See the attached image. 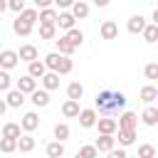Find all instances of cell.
<instances>
[{
  "label": "cell",
  "instance_id": "obj_1",
  "mask_svg": "<svg viewBox=\"0 0 158 158\" xmlns=\"http://www.w3.org/2000/svg\"><path fill=\"white\" fill-rule=\"evenodd\" d=\"M126 106V96L121 91H111V89H104L96 94V111L104 114V116H111L116 111H121Z\"/></svg>",
  "mask_w": 158,
  "mask_h": 158
},
{
  "label": "cell",
  "instance_id": "obj_2",
  "mask_svg": "<svg viewBox=\"0 0 158 158\" xmlns=\"http://www.w3.org/2000/svg\"><path fill=\"white\" fill-rule=\"evenodd\" d=\"M17 62H22L20 59V52H15V49H2L0 52V67L2 69H12V67H17Z\"/></svg>",
  "mask_w": 158,
  "mask_h": 158
},
{
  "label": "cell",
  "instance_id": "obj_3",
  "mask_svg": "<svg viewBox=\"0 0 158 158\" xmlns=\"http://www.w3.org/2000/svg\"><path fill=\"white\" fill-rule=\"evenodd\" d=\"M77 118H79V126L81 128H94L96 121H99V114H96V109H81V114Z\"/></svg>",
  "mask_w": 158,
  "mask_h": 158
},
{
  "label": "cell",
  "instance_id": "obj_4",
  "mask_svg": "<svg viewBox=\"0 0 158 158\" xmlns=\"http://www.w3.org/2000/svg\"><path fill=\"white\" fill-rule=\"evenodd\" d=\"M94 146L99 148V153H109V151L116 148V138H114V133H99V138H96Z\"/></svg>",
  "mask_w": 158,
  "mask_h": 158
},
{
  "label": "cell",
  "instance_id": "obj_5",
  "mask_svg": "<svg viewBox=\"0 0 158 158\" xmlns=\"http://www.w3.org/2000/svg\"><path fill=\"white\" fill-rule=\"evenodd\" d=\"M126 27H128V32H131V35H143V30L148 27V22H146V17H143V15H131Z\"/></svg>",
  "mask_w": 158,
  "mask_h": 158
},
{
  "label": "cell",
  "instance_id": "obj_6",
  "mask_svg": "<svg viewBox=\"0 0 158 158\" xmlns=\"http://www.w3.org/2000/svg\"><path fill=\"white\" fill-rule=\"evenodd\" d=\"M96 128H99V133H116L118 131V121L111 118V116H99Z\"/></svg>",
  "mask_w": 158,
  "mask_h": 158
},
{
  "label": "cell",
  "instance_id": "obj_7",
  "mask_svg": "<svg viewBox=\"0 0 158 158\" xmlns=\"http://www.w3.org/2000/svg\"><path fill=\"white\" fill-rule=\"evenodd\" d=\"M99 32H101V40H116L118 37V25L114 20H104L101 27H99Z\"/></svg>",
  "mask_w": 158,
  "mask_h": 158
},
{
  "label": "cell",
  "instance_id": "obj_8",
  "mask_svg": "<svg viewBox=\"0 0 158 158\" xmlns=\"http://www.w3.org/2000/svg\"><path fill=\"white\" fill-rule=\"evenodd\" d=\"M20 123H22V131H25V133H32L35 128H40V116H37L35 111H27Z\"/></svg>",
  "mask_w": 158,
  "mask_h": 158
},
{
  "label": "cell",
  "instance_id": "obj_9",
  "mask_svg": "<svg viewBox=\"0 0 158 158\" xmlns=\"http://www.w3.org/2000/svg\"><path fill=\"white\" fill-rule=\"evenodd\" d=\"M136 123H138V116L133 111H123L118 116V128H126V131H136Z\"/></svg>",
  "mask_w": 158,
  "mask_h": 158
},
{
  "label": "cell",
  "instance_id": "obj_10",
  "mask_svg": "<svg viewBox=\"0 0 158 158\" xmlns=\"http://www.w3.org/2000/svg\"><path fill=\"white\" fill-rule=\"evenodd\" d=\"M141 121L146 126H158V109L153 104H146V109L141 111Z\"/></svg>",
  "mask_w": 158,
  "mask_h": 158
},
{
  "label": "cell",
  "instance_id": "obj_11",
  "mask_svg": "<svg viewBox=\"0 0 158 158\" xmlns=\"http://www.w3.org/2000/svg\"><path fill=\"white\" fill-rule=\"evenodd\" d=\"M74 22H77V15L72 10H62L59 12V20H57V27L62 30H74Z\"/></svg>",
  "mask_w": 158,
  "mask_h": 158
},
{
  "label": "cell",
  "instance_id": "obj_12",
  "mask_svg": "<svg viewBox=\"0 0 158 158\" xmlns=\"http://www.w3.org/2000/svg\"><path fill=\"white\" fill-rule=\"evenodd\" d=\"M17 89L25 91V94H32V91H37V79L32 74H25V77L17 79Z\"/></svg>",
  "mask_w": 158,
  "mask_h": 158
},
{
  "label": "cell",
  "instance_id": "obj_13",
  "mask_svg": "<svg viewBox=\"0 0 158 158\" xmlns=\"http://www.w3.org/2000/svg\"><path fill=\"white\" fill-rule=\"evenodd\" d=\"M5 101L10 104V109H17V106L25 104V91H20V89H10V91H5Z\"/></svg>",
  "mask_w": 158,
  "mask_h": 158
},
{
  "label": "cell",
  "instance_id": "obj_14",
  "mask_svg": "<svg viewBox=\"0 0 158 158\" xmlns=\"http://www.w3.org/2000/svg\"><path fill=\"white\" fill-rule=\"evenodd\" d=\"M47 72H49V69H47L44 59H42V62H40V59H35V62H30V64H27V74H32L35 79H42Z\"/></svg>",
  "mask_w": 158,
  "mask_h": 158
},
{
  "label": "cell",
  "instance_id": "obj_15",
  "mask_svg": "<svg viewBox=\"0 0 158 158\" xmlns=\"http://www.w3.org/2000/svg\"><path fill=\"white\" fill-rule=\"evenodd\" d=\"M138 96H141V101H143V104H153V101L158 99V86H153V84H146V86H141Z\"/></svg>",
  "mask_w": 158,
  "mask_h": 158
},
{
  "label": "cell",
  "instance_id": "obj_16",
  "mask_svg": "<svg viewBox=\"0 0 158 158\" xmlns=\"http://www.w3.org/2000/svg\"><path fill=\"white\" fill-rule=\"evenodd\" d=\"M62 114H64L67 118H77V116L81 114V109H79V101H77V99H67V101L62 104Z\"/></svg>",
  "mask_w": 158,
  "mask_h": 158
},
{
  "label": "cell",
  "instance_id": "obj_17",
  "mask_svg": "<svg viewBox=\"0 0 158 158\" xmlns=\"http://www.w3.org/2000/svg\"><path fill=\"white\" fill-rule=\"evenodd\" d=\"M57 20H59V12H57L54 7L40 10V25H57Z\"/></svg>",
  "mask_w": 158,
  "mask_h": 158
},
{
  "label": "cell",
  "instance_id": "obj_18",
  "mask_svg": "<svg viewBox=\"0 0 158 158\" xmlns=\"http://www.w3.org/2000/svg\"><path fill=\"white\" fill-rule=\"evenodd\" d=\"M20 59H22V62H27V64H30V62H35V59H40L37 47H35V44H22V47H20Z\"/></svg>",
  "mask_w": 158,
  "mask_h": 158
},
{
  "label": "cell",
  "instance_id": "obj_19",
  "mask_svg": "<svg viewBox=\"0 0 158 158\" xmlns=\"http://www.w3.org/2000/svg\"><path fill=\"white\" fill-rule=\"evenodd\" d=\"M30 99H32V104H35V106L44 109V106L49 104V91L42 86V89H37V91H32V94H30Z\"/></svg>",
  "mask_w": 158,
  "mask_h": 158
},
{
  "label": "cell",
  "instance_id": "obj_20",
  "mask_svg": "<svg viewBox=\"0 0 158 158\" xmlns=\"http://www.w3.org/2000/svg\"><path fill=\"white\" fill-rule=\"evenodd\" d=\"M42 86H44L47 91L59 89V72H47V74L42 77Z\"/></svg>",
  "mask_w": 158,
  "mask_h": 158
},
{
  "label": "cell",
  "instance_id": "obj_21",
  "mask_svg": "<svg viewBox=\"0 0 158 158\" xmlns=\"http://www.w3.org/2000/svg\"><path fill=\"white\" fill-rule=\"evenodd\" d=\"M44 153H47V158H62V156H64V141H52V143H47Z\"/></svg>",
  "mask_w": 158,
  "mask_h": 158
},
{
  "label": "cell",
  "instance_id": "obj_22",
  "mask_svg": "<svg viewBox=\"0 0 158 158\" xmlns=\"http://www.w3.org/2000/svg\"><path fill=\"white\" fill-rule=\"evenodd\" d=\"M54 44H57V52H59V54H67V57H72V54H74V49H77V47H74V44H72L67 37L54 40Z\"/></svg>",
  "mask_w": 158,
  "mask_h": 158
},
{
  "label": "cell",
  "instance_id": "obj_23",
  "mask_svg": "<svg viewBox=\"0 0 158 158\" xmlns=\"http://www.w3.org/2000/svg\"><path fill=\"white\" fill-rule=\"evenodd\" d=\"M62 57H64V54H59V52H49V54L44 57V64H47V69H49V72H59Z\"/></svg>",
  "mask_w": 158,
  "mask_h": 158
},
{
  "label": "cell",
  "instance_id": "obj_24",
  "mask_svg": "<svg viewBox=\"0 0 158 158\" xmlns=\"http://www.w3.org/2000/svg\"><path fill=\"white\" fill-rule=\"evenodd\" d=\"M2 136H7V138H20V136H22V123L7 121V123L2 126Z\"/></svg>",
  "mask_w": 158,
  "mask_h": 158
},
{
  "label": "cell",
  "instance_id": "obj_25",
  "mask_svg": "<svg viewBox=\"0 0 158 158\" xmlns=\"http://www.w3.org/2000/svg\"><path fill=\"white\" fill-rule=\"evenodd\" d=\"M136 143V131H126V128H118V146L128 148Z\"/></svg>",
  "mask_w": 158,
  "mask_h": 158
},
{
  "label": "cell",
  "instance_id": "obj_26",
  "mask_svg": "<svg viewBox=\"0 0 158 158\" xmlns=\"http://www.w3.org/2000/svg\"><path fill=\"white\" fill-rule=\"evenodd\" d=\"M37 146V141L32 138V133H22L20 136V153H32Z\"/></svg>",
  "mask_w": 158,
  "mask_h": 158
},
{
  "label": "cell",
  "instance_id": "obj_27",
  "mask_svg": "<svg viewBox=\"0 0 158 158\" xmlns=\"http://www.w3.org/2000/svg\"><path fill=\"white\" fill-rule=\"evenodd\" d=\"M17 148H20V138H7V136L0 138V151H2V153H12V151H17Z\"/></svg>",
  "mask_w": 158,
  "mask_h": 158
},
{
  "label": "cell",
  "instance_id": "obj_28",
  "mask_svg": "<svg viewBox=\"0 0 158 158\" xmlns=\"http://www.w3.org/2000/svg\"><path fill=\"white\" fill-rule=\"evenodd\" d=\"M12 30H15L20 37H27V35H32V25H30V22H25V20H20V17L12 22Z\"/></svg>",
  "mask_w": 158,
  "mask_h": 158
},
{
  "label": "cell",
  "instance_id": "obj_29",
  "mask_svg": "<svg viewBox=\"0 0 158 158\" xmlns=\"http://www.w3.org/2000/svg\"><path fill=\"white\" fill-rule=\"evenodd\" d=\"M81 96H84V86H81L79 81H72V84L67 86V99H77V101H79Z\"/></svg>",
  "mask_w": 158,
  "mask_h": 158
},
{
  "label": "cell",
  "instance_id": "obj_30",
  "mask_svg": "<svg viewBox=\"0 0 158 158\" xmlns=\"http://www.w3.org/2000/svg\"><path fill=\"white\" fill-rule=\"evenodd\" d=\"M72 12L77 15V20H84V17H89V5H86L84 0H77L74 7H72Z\"/></svg>",
  "mask_w": 158,
  "mask_h": 158
},
{
  "label": "cell",
  "instance_id": "obj_31",
  "mask_svg": "<svg viewBox=\"0 0 158 158\" xmlns=\"http://www.w3.org/2000/svg\"><path fill=\"white\" fill-rule=\"evenodd\" d=\"M17 17H20V20H25V22H30V25H35V22L40 20V12H37L35 7H25V10H22Z\"/></svg>",
  "mask_w": 158,
  "mask_h": 158
},
{
  "label": "cell",
  "instance_id": "obj_32",
  "mask_svg": "<svg viewBox=\"0 0 158 158\" xmlns=\"http://www.w3.org/2000/svg\"><path fill=\"white\" fill-rule=\"evenodd\" d=\"M143 40H146L148 44H156V42H158V25H156V22L143 30Z\"/></svg>",
  "mask_w": 158,
  "mask_h": 158
},
{
  "label": "cell",
  "instance_id": "obj_33",
  "mask_svg": "<svg viewBox=\"0 0 158 158\" xmlns=\"http://www.w3.org/2000/svg\"><path fill=\"white\" fill-rule=\"evenodd\" d=\"M64 37H67L74 47H79V44L84 42V32H81V30H77V27H74V30H67V35H64Z\"/></svg>",
  "mask_w": 158,
  "mask_h": 158
},
{
  "label": "cell",
  "instance_id": "obj_34",
  "mask_svg": "<svg viewBox=\"0 0 158 158\" xmlns=\"http://www.w3.org/2000/svg\"><path fill=\"white\" fill-rule=\"evenodd\" d=\"M40 37L42 40H54L57 37V25H40Z\"/></svg>",
  "mask_w": 158,
  "mask_h": 158
},
{
  "label": "cell",
  "instance_id": "obj_35",
  "mask_svg": "<svg viewBox=\"0 0 158 158\" xmlns=\"http://www.w3.org/2000/svg\"><path fill=\"white\" fill-rule=\"evenodd\" d=\"M54 138L57 141H67L69 138V126L67 123H57L54 126Z\"/></svg>",
  "mask_w": 158,
  "mask_h": 158
},
{
  "label": "cell",
  "instance_id": "obj_36",
  "mask_svg": "<svg viewBox=\"0 0 158 158\" xmlns=\"http://www.w3.org/2000/svg\"><path fill=\"white\" fill-rule=\"evenodd\" d=\"M138 156H141V158H158V153H156V148H153L151 143L138 146Z\"/></svg>",
  "mask_w": 158,
  "mask_h": 158
},
{
  "label": "cell",
  "instance_id": "obj_37",
  "mask_svg": "<svg viewBox=\"0 0 158 158\" xmlns=\"http://www.w3.org/2000/svg\"><path fill=\"white\" fill-rule=\"evenodd\" d=\"M10 84H12V77L7 69H2L0 72V91H10Z\"/></svg>",
  "mask_w": 158,
  "mask_h": 158
},
{
  "label": "cell",
  "instance_id": "obj_38",
  "mask_svg": "<svg viewBox=\"0 0 158 158\" xmlns=\"http://www.w3.org/2000/svg\"><path fill=\"white\" fill-rule=\"evenodd\" d=\"M77 153H81L84 158H96V156H99V148H96V146H81Z\"/></svg>",
  "mask_w": 158,
  "mask_h": 158
},
{
  "label": "cell",
  "instance_id": "obj_39",
  "mask_svg": "<svg viewBox=\"0 0 158 158\" xmlns=\"http://www.w3.org/2000/svg\"><path fill=\"white\" fill-rule=\"evenodd\" d=\"M143 74H146V79H158V64H156V62L146 64V67H143Z\"/></svg>",
  "mask_w": 158,
  "mask_h": 158
},
{
  "label": "cell",
  "instance_id": "obj_40",
  "mask_svg": "<svg viewBox=\"0 0 158 158\" xmlns=\"http://www.w3.org/2000/svg\"><path fill=\"white\" fill-rule=\"evenodd\" d=\"M7 2H10V10H15L17 15L25 10V0H7Z\"/></svg>",
  "mask_w": 158,
  "mask_h": 158
},
{
  "label": "cell",
  "instance_id": "obj_41",
  "mask_svg": "<svg viewBox=\"0 0 158 158\" xmlns=\"http://www.w3.org/2000/svg\"><path fill=\"white\" fill-rule=\"evenodd\" d=\"M106 158H128V156H126V151H123V146H121V148L109 151V153H106Z\"/></svg>",
  "mask_w": 158,
  "mask_h": 158
},
{
  "label": "cell",
  "instance_id": "obj_42",
  "mask_svg": "<svg viewBox=\"0 0 158 158\" xmlns=\"http://www.w3.org/2000/svg\"><path fill=\"white\" fill-rule=\"evenodd\" d=\"M74 2H77V0H54V5H57L59 10H72Z\"/></svg>",
  "mask_w": 158,
  "mask_h": 158
},
{
  "label": "cell",
  "instance_id": "obj_43",
  "mask_svg": "<svg viewBox=\"0 0 158 158\" xmlns=\"http://www.w3.org/2000/svg\"><path fill=\"white\" fill-rule=\"evenodd\" d=\"M32 2H35V7L44 10V7H52V2H54V0H32Z\"/></svg>",
  "mask_w": 158,
  "mask_h": 158
},
{
  "label": "cell",
  "instance_id": "obj_44",
  "mask_svg": "<svg viewBox=\"0 0 158 158\" xmlns=\"http://www.w3.org/2000/svg\"><path fill=\"white\" fill-rule=\"evenodd\" d=\"M109 2H111V0H94V5H96V7H106Z\"/></svg>",
  "mask_w": 158,
  "mask_h": 158
},
{
  "label": "cell",
  "instance_id": "obj_45",
  "mask_svg": "<svg viewBox=\"0 0 158 158\" xmlns=\"http://www.w3.org/2000/svg\"><path fill=\"white\" fill-rule=\"evenodd\" d=\"M153 22H156V25H158V7H156V10H153Z\"/></svg>",
  "mask_w": 158,
  "mask_h": 158
},
{
  "label": "cell",
  "instance_id": "obj_46",
  "mask_svg": "<svg viewBox=\"0 0 158 158\" xmlns=\"http://www.w3.org/2000/svg\"><path fill=\"white\" fill-rule=\"evenodd\" d=\"M74 158H84V156H81V153H77V156H74Z\"/></svg>",
  "mask_w": 158,
  "mask_h": 158
},
{
  "label": "cell",
  "instance_id": "obj_47",
  "mask_svg": "<svg viewBox=\"0 0 158 158\" xmlns=\"http://www.w3.org/2000/svg\"><path fill=\"white\" fill-rule=\"evenodd\" d=\"M128 158H131V156H128ZM133 158H141V156H133Z\"/></svg>",
  "mask_w": 158,
  "mask_h": 158
},
{
  "label": "cell",
  "instance_id": "obj_48",
  "mask_svg": "<svg viewBox=\"0 0 158 158\" xmlns=\"http://www.w3.org/2000/svg\"><path fill=\"white\" fill-rule=\"evenodd\" d=\"M156 2H158V0H156Z\"/></svg>",
  "mask_w": 158,
  "mask_h": 158
}]
</instances>
